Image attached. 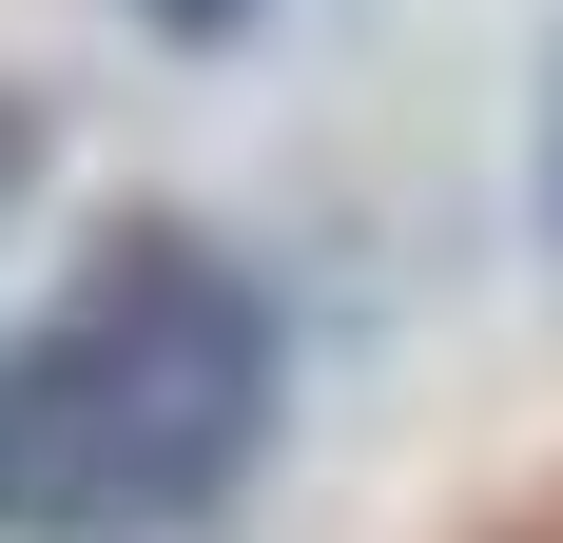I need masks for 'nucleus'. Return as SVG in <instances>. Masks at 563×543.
Wrapping results in <instances>:
<instances>
[{
	"label": "nucleus",
	"instance_id": "f03ea898",
	"mask_svg": "<svg viewBox=\"0 0 563 543\" xmlns=\"http://www.w3.org/2000/svg\"><path fill=\"white\" fill-rule=\"evenodd\" d=\"M136 20H156V40H253L273 0H136Z\"/></svg>",
	"mask_w": 563,
	"mask_h": 543
},
{
	"label": "nucleus",
	"instance_id": "20e7f679",
	"mask_svg": "<svg viewBox=\"0 0 563 543\" xmlns=\"http://www.w3.org/2000/svg\"><path fill=\"white\" fill-rule=\"evenodd\" d=\"M544 195H563V136H544Z\"/></svg>",
	"mask_w": 563,
	"mask_h": 543
},
{
	"label": "nucleus",
	"instance_id": "7ed1b4c3",
	"mask_svg": "<svg viewBox=\"0 0 563 543\" xmlns=\"http://www.w3.org/2000/svg\"><path fill=\"white\" fill-rule=\"evenodd\" d=\"M40 195V98H0V214Z\"/></svg>",
	"mask_w": 563,
	"mask_h": 543
},
{
	"label": "nucleus",
	"instance_id": "f257e3e1",
	"mask_svg": "<svg viewBox=\"0 0 563 543\" xmlns=\"http://www.w3.org/2000/svg\"><path fill=\"white\" fill-rule=\"evenodd\" d=\"M273 291L214 233H117L58 311L0 330V543H175L273 446Z\"/></svg>",
	"mask_w": 563,
	"mask_h": 543
}]
</instances>
